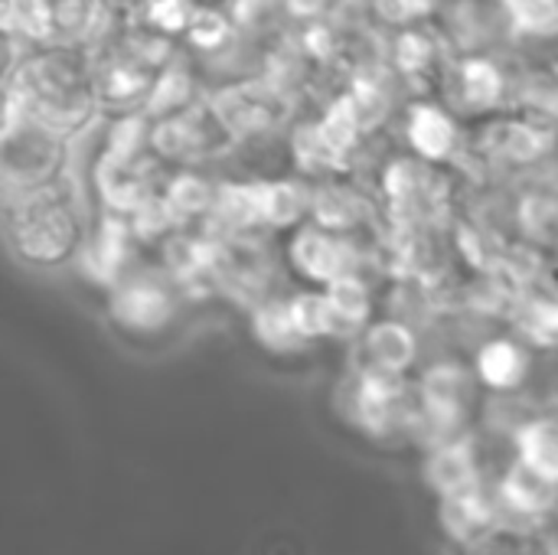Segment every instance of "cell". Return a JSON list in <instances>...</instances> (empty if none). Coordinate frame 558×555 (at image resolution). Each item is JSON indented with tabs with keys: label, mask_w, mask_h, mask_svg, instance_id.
<instances>
[{
	"label": "cell",
	"mask_w": 558,
	"mask_h": 555,
	"mask_svg": "<svg viewBox=\"0 0 558 555\" xmlns=\"http://www.w3.org/2000/svg\"><path fill=\"white\" fill-rule=\"evenodd\" d=\"M7 236L20 262L33 268H56L82 249V216L75 196L56 180L43 190L13 196L7 213Z\"/></svg>",
	"instance_id": "obj_1"
},
{
	"label": "cell",
	"mask_w": 558,
	"mask_h": 555,
	"mask_svg": "<svg viewBox=\"0 0 558 555\" xmlns=\"http://www.w3.org/2000/svg\"><path fill=\"white\" fill-rule=\"evenodd\" d=\"M474 402V376L458 363H435L418 379V406L468 422Z\"/></svg>",
	"instance_id": "obj_8"
},
{
	"label": "cell",
	"mask_w": 558,
	"mask_h": 555,
	"mask_svg": "<svg viewBox=\"0 0 558 555\" xmlns=\"http://www.w3.org/2000/svg\"><path fill=\"white\" fill-rule=\"evenodd\" d=\"M360 357L366 370L405 373L418 360V340L412 327H405L402 321H379L363 334Z\"/></svg>",
	"instance_id": "obj_9"
},
{
	"label": "cell",
	"mask_w": 558,
	"mask_h": 555,
	"mask_svg": "<svg viewBox=\"0 0 558 555\" xmlns=\"http://www.w3.org/2000/svg\"><path fill=\"white\" fill-rule=\"evenodd\" d=\"M553 137L543 128H533L526 121H510L494 131V154L513 160V164H533L549 150Z\"/></svg>",
	"instance_id": "obj_20"
},
{
	"label": "cell",
	"mask_w": 558,
	"mask_h": 555,
	"mask_svg": "<svg viewBox=\"0 0 558 555\" xmlns=\"http://www.w3.org/2000/svg\"><path fill=\"white\" fill-rule=\"evenodd\" d=\"M438 520H441V530L454 543L468 546L477 536H484L490 527H497L500 504L494 497H487L484 491H471V494H461V497H445Z\"/></svg>",
	"instance_id": "obj_11"
},
{
	"label": "cell",
	"mask_w": 558,
	"mask_h": 555,
	"mask_svg": "<svg viewBox=\"0 0 558 555\" xmlns=\"http://www.w3.org/2000/svg\"><path fill=\"white\" fill-rule=\"evenodd\" d=\"M425 484L441 500L481 491V471H477V458H474L471 438H458V442L432 448L428 461H425Z\"/></svg>",
	"instance_id": "obj_7"
},
{
	"label": "cell",
	"mask_w": 558,
	"mask_h": 555,
	"mask_svg": "<svg viewBox=\"0 0 558 555\" xmlns=\"http://www.w3.org/2000/svg\"><path fill=\"white\" fill-rule=\"evenodd\" d=\"M167 213L173 216V222H183V219H193V216H203V213H213V203H216V193L206 180L193 177V173H180L170 180V186L160 193Z\"/></svg>",
	"instance_id": "obj_21"
},
{
	"label": "cell",
	"mask_w": 558,
	"mask_h": 555,
	"mask_svg": "<svg viewBox=\"0 0 558 555\" xmlns=\"http://www.w3.org/2000/svg\"><path fill=\"white\" fill-rule=\"evenodd\" d=\"M520 330L539 343V347H558V301L556 298H533L520 311Z\"/></svg>",
	"instance_id": "obj_23"
},
{
	"label": "cell",
	"mask_w": 558,
	"mask_h": 555,
	"mask_svg": "<svg viewBox=\"0 0 558 555\" xmlns=\"http://www.w3.org/2000/svg\"><path fill=\"white\" fill-rule=\"evenodd\" d=\"M186 36L199 46V49H219L229 36H232V23L226 20V13L209 10V7H196L190 23H186Z\"/></svg>",
	"instance_id": "obj_26"
},
{
	"label": "cell",
	"mask_w": 558,
	"mask_h": 555,
	"mask_svg": "<svg viewBox=\"0 0 558 555\" xmlns=\"http://www.w3.org/2000/svg\"><path fill=\"white\" fill-rule=\"evenodd\" d=\"M65 134L26 114L23 121L3 128V180L13 196L43 190L59 180L65 164Z\"/></svg>",
	"instance_id": "obj_2"
},
{
	"label": "cell",
	"mask_w": 558,
	"mask_h": 555,
	"mask_svg": "<svg viewBox=\"0 0 558 555\" xmlns=\"http://www.w3.org/2000/svg\"><path fill=\"white\" fill-rule=\"evenodd\" d=\"M464 555H556V550L536 533V523H497L468 543Z\"/></svg>",
	"instance_id": "obj_13"
},
{
	"label": "cell",
	"mask_w": 558,
	"mask_h": 555,
	"mask_svg": "<svg viewBox=\"0 0 558 555\" xmlns=\"http://www.w3.org/2000/svg\"><path fill=\"white\" fill-rule=\"evenodd\" d=\"M409 144L425 164H441L458 147V124L441 105H415L409 114Z\"/></svg>",
	"instance_id": "obj_10"
},
{
	"label": "cell",
	"mask_w": 558,
	"mask_h": 555,
	"mask_svg": "<svg viewBox=\"0 0 558 555\" xmlns=\"http://www.w3.org/2000/svg\"><path fill=\"white\" fill-rule=\"evenodd\" d=\"M517 451L526 464L558 481V419H530L517 429Z\"/></svg>",
	"instance_id": "obj_17"
},
{
	"label": "cell",
	"mask_w": 558,
	"mask_h": 555,
	"mask_svg": "<svg viewBox=\"0 0 558 555\" xmlns=\"http://www.w3.org/2000/svg\"><path fill=\"white\" fill-rule=\"evenodd\" d=\"M291 265L307 278L330 285L340 275L356 272V252L343 232L324 226H304L291 242Z\"/></svg>",
	"instance_id": "obj_5"
},
{
	"label": "cell",
	"mask_w": 558,
	"mask_h": 555,
	"mask_svg": "<svg viewBox=\"0 0 558 555\" xmlns=\"http://www.w3.org/2000/svg\"><path fill=\"white\" fill-rule=\"evenodd\" d=\"M291 314H294V324L298 330L304 334V340H333V337H350L347 324L340 321V314L333 311L327 291L314 294H298L291 298Z\"/></svg>",
	"instance_id": "obj_16"
},
{
	"label": "cell",
	"mask_w": 558,
	"mask_h": 555,
	"mask_svg": "<svg viewBox=\"0 0 558 555\" xmlns=\"http://www.w3.org/2000/svg\"><path fill=\"white\" fill-rule=\"evenodd\" d=\"M504 95V72L497 69V62L474 56L464 59L458 69V98L471 108V111H487L500 101Z\"/></svg>",
	"instance_id": "obj_15"
},
{
	"label": "cell",
	"mask_w": 558,
	"mask_h": 555,
	"mask_svg": "<svg viewBox=\"0 0 558 555\" xmlns=\"http://www.w3.org/2000/svg\"><path fill=\"white\" fill-rule=\"evenodd\" d=\"M111 317L118 327H124L134 337L160 334L177 317V294L173 288L147 272H124L121 281L111 291Z\"/></svg>",
	"instance_id": "obj_3"
},
{
	"label": "cell",
	"mask_w": 558,
	"mask_h": 555,
	"mask_svg": "<svg viewBox=\"0 0 558 555\" xmlns=\"http://www.w3.org/2000/svg\"><path fill=\"white\" fill-rule=\"evenodd\" d=\"M504 7L526 33H549L558 26V0H504Z\"/></svg>",
	"instance_id": "obj_24"
},
{
	"label": "cell",
	"mask_w": 558,
	"mask_h": 555,
	"mask_svg": "<svg viewBox=\"0 0 558 555\" xmlns=\"http://www.w3.org/2000/svg\"><path fill=\"white\" fill-rule=\"evenodd\" d=\"M497 504H500L497 523H539L558 507V481L520 458L504 474L497 487Z\"/></svg>",
	"instance_id": "obj_4"
},
{
	"label": "cell",
	"mask_w": 558,
	"mask_h": 555,
	"mask_svg": "<svg viewBox=\"0 0 558 555\" xmlns=\"http://www.w3.org/2000/svg\"><path fill=\"white\" fill-rule=\"evenodd\" d=\"M324 291H327V298H330V304H333V311L340 314V321L347 324V330L350 334H356V330H363L366 327V321H369V288H366V281L356 275V272H350V275H340L337 281H330V285H324Z\"/></svg>",
	"instance_id": "obj_22"
},
{
	"label": "cell",
	"mask_w": 558,
	"mask_h": 555,
	"mask_svg": "<svg viewBox=\"0 0 558 555\" xmlns=\"http://www.w3.org/2000/svg\"><path fill=\"white\" fill-rule=\"evenodd\" d=\"M556 69H558V59H556Z\"/></svg>",
	"instance_id": "obj_30"
},
{
	"label": "cell",
	"mask_w": 558,
	"mask_h": 555,
	"mask_svg": "<svg viewBox=\"0 0 558 555\" xmlns=\"http://www.w3.org/2000/svg\"><path fill=\"white\" fill-rule=\"evenodd\" d=\"M278 108H281V98L271 85H262V82H245V85H235V88H226L219 98H216V111L222 114L226 128L235 134H265L268 128H275L278 121Z\"/></svg>",
	"instance_id": "obj_6"
},
{
	"label": "cell",
	"mask_w": 558,
	"mask_h": 555,
	"mask_svg": "<svg viewBox=\"0 0 558 555\" xmlns=\"http://www.w3.org/2000/svg\"><path fill=\"white\" fill-rule=\"evenodd\" d=\"M386 3H392L389 16H396V20H415L438 7V0H386Z\"/></svg>",
	"instance_id": "obj_28"
},
{
	"label": "cell",
	"mask_w": 558,
	"mask_h": 555,
	"mask_svg": "<svg viewBox=\"0 0 558 555\" xmlns=\"http://www.w3.org/2000/svg\"><path fill=\"white\" fill-rule=\"evenodd\" d=\"M311 216L317 226L324 229H333V232H347L353 222H360L363 216V203L360 196L350 190V186H340V183H327L314 193L311 200Z\"/></svg>",
	"instance_id": "obj_19"
},
{
	"label": "cell",
	"mask_w": 558,
	"mask_h": 555,
	"mask_svg": "<svg viewBox=\"0 0 558 555\" xmlns=\"http://www.w3.org/2000/svg\"><path fill=\"white\" fill-rule=\"evenodd\" d=\"M262 186V222L268 226H294L304 209H311L314 190L298 180H271Z\"/></svg>",
	"instance_id": "obj_18"
},
{
	"label": "cell",
	"mask_w": 558,
	"mask_h": 555,
	"mask_svg": "<svg viewBox=\"0 0 558 555\" xmlns=\"http://www.w3.org/2000/svg\"><path fill=\"white\" fill-rule=\"evenodd\" d=\"M284 3H288V10L298 13V16H314V13H320V10L327 7V0H284Z\"/></svg>",
	"instance_id": "obj_29"
},
{
	"label": "cell",
	"mask_w": 558,
	"mask_h": 555,
	"mask_svg": "<svg viewBox=\"0 0 558 555\" xmlns=\"http://www.w3.org/2000/svg\"><path fill=\"white\" fill-rule=\"evenodd\" d=\"M252 330H255V340L275 353H291V350H301L307 340L304 334L298 330L294 324V314H291V301H265L255 307V317H252Z\"/></svg>",
	"instance_id": "obj_14"
},
{
	"label": "cell",
	"mask_w": 558,
	"mask_h": 555,
	"mask_svg": "<svg viewBox=\"0 0 558 555\" xmlns=\"http://www.w3.org/2000/svg\"><path fill=\"white\" fill-rule=\"evenodd\" d=\"M530 373V353L517 340H490L477 353V376L497 393L517 389Z\"/></svg>",
	"instance_id": "obj_12"
},
{
	"label": "cell",
	"mask_w": 558,
	"mask_h": 555,
	"mask_svg": "<svg viewBox=\"0 0 558 555\" xmlns=\"http://www.w3.org/2000/svg\"><path fill=\"white\" fill-rule=\"evenodd\" d=\"M147 13L160 33H180V29H186L193 7H190V0H150Z\"/></svg>",
	"instance_id": "obj_27"
},
{
	"label": "cell",
	"mask_w": 558,
	"mask_h": 555,
	"mask_svg": "<svg viewBox=\"0 0 558 555\" xmlns=\"http://www.w3.org/2000/svg\"><path fill=\"white\" fill-rule=\"evenodd\" d=\"M396 59L402 65V72L409 75H422L435 59H438V49H435V39L425 33V29H405L396 43Z\"/></svg>",
	"instance_id": "obj_25"
}]
</instances>
